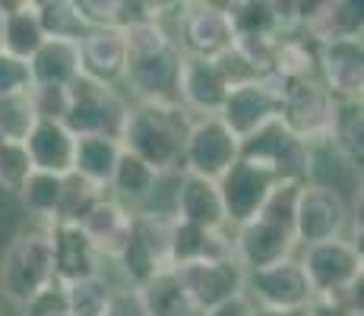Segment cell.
I'll return each instance as SVG.
<instances>
[{"label":"cell","instance_id":"obj_1","mask_svg":"<svg viewBox=\"0 0 364 316\" xmlns=\"http://www.w3.org/2000/svg\"><path fill=\"white\" fill-rule=\"evenodd\" d=\"M193 117L178 102L168 104H133L127 108L121 130V149L146 161L156 174H181L184 143Z\"/></svg>","mask_w":364,"mask_h":316},{"label":"cell","instance_id":"obj_2","mask_svg":"<svg viewBox=\"0 0 364 316\" xmlns=\"http://www.w3.org/2000/svg\"><path fill=\"white\" fill-rule=\"evenodd\" d=\"M51 285H58L51 224H23L0 256V298H4V304L23 310L29 300H35Z\"/></svg>","mask_w":364,"mask_h":316},{"label":"cell","instance_id":"obj_3","mask_svg":"<svg viewBox=\"0 0 364 316\" xmlns=\"http://www.w3.org/2000/svg\"><path fill=\"white\" fill-rule=\"evenodd\" d=\"M304 269V278L311 285L314 300H346L348 294L361 291L364 282V253L348 237L311 244L301 247L295 256Z\"/></svg>","mask_w":364,"mask_h":316},{"label":"cell","instance_id":"obj_4","mask_svg":"<svg viewBox=\"0 0 364 316\" xmlns=\"http://www.w3.org/2000/svg\"><path fill=\"white\" fill-rule=\"evenodd\" d=\"M67 117L64 126L80 136H105V139H117L121 143V130H124V117H127V95L114 86H102L95 80L76 76L73 86L67 89Z\"/></svg>","mask_w":364,"mask_h":316},{"label":"cell","instance_id":"obj_5","mask_svg":"<svg viewBox=\"0 0 364 316\" xmlns=\"http://www.w3.org/2000/svg\"><path fill=\"white\" fill-rule=\"evenodd\" d=\"M279 121L304 146L326 143V139H333L336 121H339V102L317 76L289 80L282 82V114H279Z\"/></svg>","mask_w":364,"mask_h":316},{"label":"cell","instance_id":"obj_6","mask_svg":"<svg viewBox=\"0 0 364 316\" xmlns=\"http://www.w3.org/2000/svg\"><path fill=\"white\" fill-rule=\"evenodd\" d=\"M168 244H171V212H159V209L156 212L152 209L133 212L130 241L111 263L121 269L124 288H139L143 282H149L156 272L171 269Z\"/></svg>","mask_w":364,"mask_h":316},{"label":"cell","instance_id":"obj_7","mask_svg":"<svg viewBox=\"0 0 364 316\" xmlns=\"http://www.w3.org/2000/svg\"><path fill=\"white\" fill-rule=\"evenodd\" d=\"M171 19H174V26H168V29H171L174 45H178V51L184 58L215 60L225 51H232L235 26H232L225 4H206V0L178 4Z\"/></svg>","mask_w":364,"mask_h":316},{"label":"cell","instance_id":"obj_8","mask_svg":"<svg viewBox=\"0 0 364 316\" xmlns=\"http://www.w3.org/2000/svg\"><path fill=\"white\" fill-rule=\"evenodd\" d=\"M241 158L247 165L272 174L279 184H304L307 180V146L291 136L282 121H272L241 139Z\"/></svg>","mask_w":364,"mask_h":316},{"label":"cell","instance_id":"obj_9","mask_svg":"<svg viewBox=\"0 0 364 316\" xmlns=\"http://www.w3.org/2000/svg\"><path fill=\"white\" fill-rule=\"evenodd\" d=\"M352 215H355L352 202L342 193L320 184H301L295 200V224H291L295 241L301 247H311V244L346 237Z\"/></svg>","mask_w":364,"mask_h":316},{"label":"cell","instance_id":"obj_10","mask_svg":"<svg viewBox=\"0 0 364 316\" xmlns=\"http://www.w3.org/2000/svg\"><path fill=\"white\" fill-rule=\"evenodd\" d=\"M237 158H241V139L219 117H193L184 143L181 171L206 180H219Z\"/></svg>","mask_w":364,"mask_h":316},{"label":"cell","instance_id":"obj_11","mask_svg":"<svg viewBox=\"0 0 364 316\" xmlns=\"http://www.w3.org/2000/svg\"><path fill=\"white\" fill-rule=\"evenodd\" d=\"M282 114V80L260 76L254 82L235 86L219 111V121L235 133L237 139H247L260 126L279 121Z\"/></svg>","mask_w":364,"mask_h":316},{"label":"cell","instance_id":"obj_12","mask_svg":"<svg viewBox=\"0 0 364 316\" xmlns=\"http://www.w3.org/2000/svg\"><path fill=\"white\" fill-rule=\"evenodd\" d=\"M244 294L254 300L257 310H307L314 300L295 256L257 272H244Z\"/></svg>","mask_w":364,"mask_h":316},{"label":"cell","instance_id":"obj_13","mask_svg":"<svg viewBox=\"0 0 364 316\" xmlns=\"http://www.w3.org/2000/svg\"><path fill=\"white\" fill-rule=\"evenodd\" d=\"M232 241H235V259L244 272H257L266 266L285 263L295 256V231L291 224L269 219V215H257L241 228H232Z\"/></svg>","mask_w":364,"mask_h":316},{"label":"cell","instance_id":"obj_14","mask_svg":"<svg viewBox=\"0 0 364 316\" xmlns=\"http://www.w3.org/2000/svg\"><path fill=\"white\" fill-rule=\"evenodd\" d=\"M181 60L184 54L178 51V45L165 48L159 54L149 58H136L127 60L124 70V82L127 95L133 98V104H168L178 102V73H181ZM127 98V102H130Z\"/></svg>","mask_w":364,"mask_h":316},{"label":"cell","instance_id":"obj_15","mask_svg":"<svg viewBox=\"0 0 364 316\" xmlns=\"http://www.w3.org/2000/svg\"><path fill=\"white\" fill-rule=\"evenodd\" d=\"M276 184L279 180L272 178V174H266L260 168L247 165L244 158H237L235 165L215 180L228 228H241V224H247L250 219H257Z\"/></svg>","mask_w":364,"mask_h":316},{"label":"cell","instance_id":"obj_16","mask_svg":"<svg viewBox=\"0 0 364 316\" xmlns=\"http://www.w3.org/2000/svg\"><path fill=\"white\" fill-rule=\"evenodd\" d=\"M228 80L222 76L219 63L206 58H184L178 73V104L191 117H219L222 104H225Z\"/></svg>","mask_w":364,"mask_h":316},{"label":"cell","instance_id":"obj_17","mask_svg":"<svg viewBox=\"0 0 364 316\" xmlns=\"http://www.w3.org/2000/svg\"><path fill=\"white\" fill-rule=\"evenodd\" d=\"M317 80L330 89L336 102H361L364 95V41L320 45Z\"/></svg>","mask_w":364,"mask_h":316},{"label":"cell","instance_id":"obj_18","mask_svg":"<svg viewBox=\"0 0 364 316\" xmlns=\"http://www.w3.org/2000/svg\"><path fill=\"white\" fill-rule=\"evenodd\" d=\"M178 276L200 313L235 298V294H244V269L235 259H219V263L215 259H200V263L181 266Z\"/></svg>","mask_w":364,"mask_h":316},{"label":"cell","instance_id":"obj_19","mask_svg":"<svg viewBox=\"0 0 364 316\" xmlns=\"http://www.w3.org/2000/svg\"><path fill=\"white\" fill-rule=\"evenodd\" d=\"M301 32L317 45H336V41H361L364 19L361 6L348 0H320V4H298Z\"/></svg>","mask_w":364,"mask_h":316},{"label":"cell","instance_id":"obj_20","mask_svg":"<svg viewBox=\"0 0 364 316\" xmlns=\"http://www.w3.org/2000/svg\"><path fill=\"white\" fill-rule=\"evenodd\" d=\"M51 244H54V278L58 285H73L82 278L105 276V259L92 247L80 224H51Z\"/></svg>","mask_w":364,"mask_h":316},{"label":"cell","instance_id":"obj_21","mask_svg":"<svg viewBox=\"0 0 364 316\" xmlns=\"http://www.w3.org/2000/svg\"><path fill=\"white\" fill-rule=\"evenodd\" d=\"M174 178H178V187H174V196H171V219L197 224V228H206V231L228 228L215 180L197 178V174H187V171L174 174Z\"/></svg>","mask_w":364,"mask_h":316},{"label":"cell","instance_id":"obj_22","mask_svg":"<svg viewBox=\"0 0 364 316\" xmlns=\"http://www.w3.org/2000/svg\"><path fill=\"white\" fill-rule=\"evenodd\" d=\"M80 67L86 80H95L102 86H121L124 70H127V45L124 32L108 26V29H89L80 38Z\"/></svg>","mask_w":364,"mask_h":316},{"label":"cell","instance_id":"obj_23","mask_svg":"<svg viewBox=\"0 0 364 316\" xmlns=\"http://www.w3.org/2000/svg\"><path fill=\"white\" fill-rule=\"evenodd\" d=\"M80 231L92 241V247L102 253L105 263H114L117 253L127 247L133 231V209L117 202L114 196L105 193L92 209L80 219Z\"/></svg>","mask_w":364,"mask_h":316},{"label":"cell","instance_id":"obj_24","mask_svg":"<svg viewBox=\"0 0 364 316\" xmlns=\"http://www.w3.org/2000/svg\"><path fill=\"white\" fill-rule=\"evenodd\" d=\"M26 156L32 161V171L54 174V178H67L73 174V152L76 136L58 121H38L32 133L26 136Z\"/></svg>","mask_w":364,"mask_h":316},{"label":"cell","instance_id":"obj_25","mask_svg":"<svg viewBox=\"0 0 364 316\" xmlns=\"http://www.w3.org/2000/svg\"><path fill=\"white\" fill-rule=\"evenodd\" d=\"M29 70L35 89H70L76 76H82L80 41L45 38V45L29 58Z\"/></svg>","mask_w":364,"mask_h":316},{"label":"cell","instance_id":"obj_26","mask_svg":"<svg viewBox=\"0 0 364 316\" xmlns=\"http://www.w3.org/2000/svg\"><path fill=\"white\" fill-rule=\"evenodd\" d=\"M133 291H136L146 316H200L184 282H181L178 269L156 272L149 282H143L139 288H133Z\"/></svg>","mask_w":364,"mask_h":316},{"label":"cell","instance_id":"obj_27","mask_svg":"<svg viewBox=\"0 0 364 316\" xmlns=\"http://www.w3.org/2000/svg\"><path fill=\"white\" fill-rule=\"evenodd\" d=\"M159 180H162V174H156L146 161L133 158L130 152H121V161H117V168H114L108 196H114L117 202H124L127 209L139 212V209H149Z\"/></svg>","mask_w":364,"mask_h":316},{"label":"cell","instance_id":"obj_28","mask_svg":"<svg viewBox=\"0 0 364 316\" xmlns=\"http://www.w3.org/2000/svg\"><path fill=\"white\" fill-rule=\"evenodd\" d=\"M121 143L117 139H105V136H80L76 139V152H73V174L82 178L86 184L99 187L108 193L114 168L121 161Z\"/></svg>","mask_w":364,"mask_h":316},{"label":"cell","instance_id":"obj_29","mask_svg":"<svg viewBox=\"0 0 364 316\" xmlns=\"http://www.w3.org/2000/svg\"><path fill=\"white\" fill-rule=\"evenodd\" d=\"M0 6H4V54L29 60L45 45V32L38 26L35 0H16V4L0 0Z\"/></svg>","mask_w":364,"mask_h":316},{"label":"cell","instance_id":"obj_30","mask_svg":"<svg viewBox=\"0 0 364 316\" xmlns=\"http://www.w3.org/2000/svg\"><path fill=\"white\" fill-rule=\"evenodd\" d=\"M60 193H64V178L32 171L29 180L23 184V190L16 193V200L32 222L54 224L58 222V212H60Z\"/></svg>","mask_w":364,"mask_h":316},{"label":"cell","instance_id":"obj_31","mask_svg":"<svg viewBox=\"0 0 364 316\" xmlns=\"http://www.w3.org/2000/svg\"><path fill=\"white\" fill-rule=\"evenodd\" d=\"M35 13H38V26L45 38L80 41L89 32L80 13H76L73 0H35Z\"/></svg>","mask_w":364,"mask_h":316},{"label":"cell","instance_id":"obj_32","mask_svg":"<svg viewBox=\"0 0 364 316\" xmlns=\"http://www.w3.org/2000/svg\"><path fill=\"white\" fill-rule=\"evenodd\" d=\"M60 288H64L70 316H102L117 285L108 276H92V278H82V282L60 285Z\"/></svg>","mask_w":364,"mask_h":316},{"label":"cell","instance_id":"obj_33","mask_svg":"<svg viewBox=\"0 0 364 316\" xmlns=\"http://www.w3.org/2000/svg\"><path fill=\"white\" fill-rule=\"evenodd\" d=\"M333 143L352 165L364 161V111L361 102H339V121L333 130Z\"/></svg>","mask_w":364,"mask_h":316},{"label":"cell","instance_id":"obj_34","mask_svg":"<svg viewBox=\"0 0 364 316\" xmlns=\"http://www.w3.org/2000/svg\"><path fill=\"white\" fill-rule=\"evenodd\" d=\"M35 124H38V114H35L29 95L0 98V139L4 143H26Z\"/></svg>","mask_w":364,"mask_h":316},{"label":"cell","instance_id":"obj_35","mask_svg":"<svg viewBox=\"0 0 364 316\" xmlns=\"http://www.w3.org/2000/svg\"><path fill=\"white\" fill-rule=\"evenodd\" d=\"M105 196V190L86 184L82 178H76V174H67L64 178V193H60V212H58V222L64 224H80V219L89 212V209L95 206ZM54 222V224H58Z\"/></svg>","mask_w":364,"mask_h":316},{"label":"cell","instance_id":"obj_36","mask_svg":"<svg viewBox=\"0 0 364 316\" xmlns=\"http://www.w3.org/2000/svg\"><path fill=\"white\" fill-rule=\"evenodd\" d=\"M32 174V161L23 143H0V190L16 196Z\"/></svg>","mask_w":364,"mask_h":316},{"label":"cell","instance_id":"obj_37","mask_svg":"<svg viewBox=\"0 0 364 316\" xmlns=\"http://www.w3.org/2000/svg\"><path fill=\"white\" fill-rule=\"evenodd\" d=\"M35 82H32V70L29 60L10 58L0 51V98H19V95H32Z\"/></svg>","mask_w":364,"mask_h":316},{"label":"cell","instance_id":"obj_38","mask_svg":"<svg viewBox=\"0 0 364 316\" xmlns=\"http://www.w3.org/2000/svg\"><path fill=\"white\" fill-rule=\"evenodd\" d=\"M32 108L38 114V121H58L64 124L67 117V89H32Z\"/></svg>","mask_w":364,"mask_h":316},{"label":"cell","instance_id":"obj_39","mask_svg":"<svg viewBox=\"0 0 364 316\" xmlns=\"http://www.w3.org/2000/svg\"><path fill=\"white\" fill-rule=\"evenodd\" d=\"M73 6L86 29H108L117 23V0H73Z\"/></svg>","mask_w":364,"mask_h":316},{"label":"cell","instance_id":"obj_40","mask_svg":"<svg viewBox=\"0 0 364 316\" xmlns=\"http://www.w3.org/2000/svg\"><path fill=\"white\" fill-rule=\"evenodd\" d=\"M102 316H146V310H143V304H139V298H136L133 288L117 285Z\"/></svg>","mask_w":364,"mask_h":316},{"label":"cell","instance_id":"obj_41","mask_svg":"<svg viewBox=\"0 0 364 316\" xmlns=\"http://www.w3.org/2000/svg\"><path fill=\"white\" fill-rule=\"evenodd\" d=\"M200 316H257V307L247 294H235V298H228V300H222V304L203 310Z\"/></svg>","mask_w":364,"mask_h":316},{"label":"cell","instance_id":"obj_42","mask_svg":"<svg viewBox=\"0 0 364 316\" xmlns=\"http://www.w3.org/2000/svg\"><path fill=\"white\" fill-rule=\"evenodd\" d=\"M307 316H361V313H355L352 307L339 304V300H311Z\"/></svg>","mask_w":364,"mask_h":316},{"label":"cell","instance_id":"obj_43","mask_svg":"<svg viewBox=\"0 0 364 316\" xmlns=\"http://www.w3.org/2000/svg\"><path fill=\"white\" fill-rule=\"evenodd\" d=\"M257 316H307V310H257Z\"/></svg>","mask_w":364,"mask_h":316},{"label":"cell","instance_id":"obj_44","mask_svg":"<svg viewBox=\"0 0 364 316\" xmlns=\"http://www.w3.org/2000/svg\"><path fill=\"white\" fill-rule=\"evenodd\" d=\"M0 51H4V6H0Z\"/></svg>","mask_w":364,"mask_h":316},{"label":"cell","instance_id":"obj_45","mask_svg":"<svg viewBox=\"0 0 364 316\" xmlns=\"http://www.w3.org/2000/svg\"><path fill=\"white\" fill-rule=\"evenodd\" d=\"M0 316H4V298H0Z\"/></svg>","mask_w":364,"mask_h":316},{"label":"cell","instance_id":"obj_46","mask_svg":"<svg viewBox=\"0 0 364 316\" xmlns=\"http://www.w3.org/2000/svg\"><path fill=\"white\" fill-rule=\"evenodd\" d=\"M58 316H70V313H58Z\"/></svg>","mask_w":364,"mask_h":316},{"label":"cell","instance_id":"obj_47","mask_svg":"<svg viewBox=\"0 0 364 316\" xmlns=\"http://www.w3.org/2000/svg\"><path fill=\"white\" fill-rule=\"evenodd\" d=\"M0 143H4V139H0Z\"/></svg>","mask_w":364,"mask_h":316}]
</instances>
